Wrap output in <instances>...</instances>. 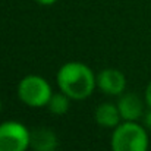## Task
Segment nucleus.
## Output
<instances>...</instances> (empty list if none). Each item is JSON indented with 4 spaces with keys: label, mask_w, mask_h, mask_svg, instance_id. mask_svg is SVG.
Instances as JSON below:
<instances>
[{
    "label": "nucleus",
    "mask_w": 151,
    "mask_h": 151,
    "mask_svg": "<svg viewBox=\"0 0 151 151\" xmlns=\"http://www.w3.org/2000/svg\"><path fill=\"white\" fill-rule=\"evenodd\" d=\"M96 76L93 70L81 62L65 63L57 72V85L69 99L84 100L90 97L96 88Z\"/></svg>",
    "instance_id": "1"
},
{
    "label": "nucleus",
    "mask_w": 151,
    "mask_h": 151,
    "mask_svg": "<svg viewBox=\"0 0 151 151\" xmlns=\"http://www.w3.org/2000/svg\"><path fill=\"white\" fill-rule=\"evenodd\" d=\"M113 151H147L148 137L145 129L135 122H125L114 128L111 135Z\"/></svg>",
    "instance_id": "2"
},
{
    "label": "nucleus",
    "mask_w": 151,
    "mask_h": 151,
    "mask_svg": "<svg viewBox=\"0 0 151 151\" xmlns=\"http://www.w3.org/2000/svg\"><path fill=\"white\" fill-rule=\"evenodd\" d=\"M18 96L22 103L29 107H43L47 106L53 94L49 82L43 76L28 75L19 82Z\"/></svg>",
    "instance_id": "3"
},
{
    "label": "nucleus",
    "mask_w": 151,
    "mask_h": 151,
    "mask_svg": "<svg viewBox=\"0 0 151 151\" xmlns=\"http://www.w3.org/2000/svg\"><path fill=\"white\" fill-rule=\"evenodd\" d=\"M31 132L19 122L9 120L0 125V151H27Z\"/></svg>",
    "instance_id": "4"
},
{
    "label": "nucleus",
    "mask_w": 151,
    "mask_h": 151,
    "mask_svg": "<svg viewBox=\"0 0 151 151\" xmlns=\"http://www.w3.org/2000/svg\"><path fill=\"white\" fill-rule=\"evenodd\" d=\"M97 85L104 94L119 96L126 87L125 75L117 69H104L97 76Z\"/></svg>",
    "instance_id": "5"
},
{
    "label": "nucleus",
    "mask_w": 151,
    "mask_h": 151,
    "mask_svg": "<svg viewBox=\"0 0 151 151\" xmlns=\"http://www.w3.org/2000/svg\"><path fill=\"white\" fill-rule=\"evenodd\" d=\"M117 109L125 122H135L142 116V100L137 94H123L117 101Z\"/></svg>",
    "instance_id": "6"
},
{
    "label": "nucleus",
    "mask_w": 151,
    "mask_h": 151,
    "mask_svg": "<svg viewBox=\"0 0 151 151\" xmlns=\"http://www.w3.org/2000/svg\"><path fill=\"white\" fill-rule=\"evenodd\" d=\"M29 147L34 151H56L57 150V137L47 128H37L31 132Z\"/></svg>",
    "instance_id": "7"
},
{
    "label": "nucleus",
    "mask_w": 151,
    "mask_h": 151,
    "mask_svg": "<svg viewBox=\"0 0 151 151\" xmlns=\"http://www.w3.org/2000/svg\"><path fill=\"white\" fill-rule=\"evenodd\" d=\"M96 120L103 128H116L122 119L120 111L117 109V104L111 103H103L96 109Z\"/></svg>",
    "instance_id": "8"
},
{
    "label": "nucleus",
    "mask_w": 151,
    "mask_h": 151,
    "mask_svg": "<svg viewBox=\"0 0 151 151\" xmlns=\"http://www.w3.org/2000/svg\"><path fill=\"white\" fill-rule=\"evenodd\" d=\"M69 97L65 93H59V94H53L51 99L49 100L47 106L53 114L56 116H62L69 110Z\"/></svg>",
    "instance_id": "9"
},
{
    "label": "nucleus",
    "mask_w": 151,
    "mask_h": 151,
    "mask_svg": "<svg viewBox=\"0 0 151 151\" xmlns=\"http://www.w3.org/2000/svg\"><path fill=\"white\" fill-rule=\"evenodd\" d=\"M144 125H145L148 129H151V109L144 114Z\"/></svg>",
    "instance_id": "10"
},
{
    "label": "nucleus",
    "mask_w": 151,
    "mask_h": 151,
    "mask_svg": "<svg viewBox=\"0 0 151 151\" xmlns=\"http://www.w3.org/2000/svg\"><path fill=\"white\" fill-rule=\"evenodd\" d=\"M145 101H147L148 107L151 109V82L148 84V87H147V90H145Z\"/></svg>",
    "instance_id": "11"
},
{
    "label": "nucleus",
    "mask_w": 151,
    "mask_h": 151,
    "mask_svg": "<svg viewBox=\"0 0 151 151\" xmlns=\"http://www.w3.org/2000/svg\"><path fill=\"white\" fill-rule=\"evenodd\" d=\"M35 1H38L40 4H44V6H49V4H53V3H56L57 0H35Z\"/></svg>",
    "instance_id": "12"
},
{
    "label": "nucleus",
    "mask_w": 151,
    "mask_h": 151,
    "mask_svg": "<svg viewBox=\"0 0 151 151\" xmlns=\"http://www.w3.org/2000/svg\"><path fill=\"white\" fill-rule=\"evenodd\" d=\"M0 110H1V101H0Z\"/></svg>",
    "instance_id": "13"
}]
</instances>
